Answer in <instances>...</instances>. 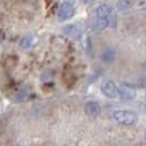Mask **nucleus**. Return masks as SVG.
<instances>
[{"label": "nucleus", "mask_w": 146, "mask_h": 146, "mask_svg": "<svg viewBox=\"0 0 146 146\" xmlns=\"http://www.w3.org/2000/svg\"><path fill=\"white\" fill-rule=\"evenodd\" d=\"M75 13V10L72 3L69 2H64L57 11V18L59 21H66L68 19H70Z\"/></svg>", "instance_id": "7ed1b4c3"}, {"label": "nucleus", "mask_w": 146, "mask_h": 146, "mask_svg": "<svg viewBox=\"0 0 146 146\" xmlns=\"http://www.w3.org/2000/svg\"><path fill=\"white\" fill-rule=\"evenodd\" d=\"M113 117L122 125H133L137 121V115L131 110H117L113 112Z\"/></svg>", "instance_id": "f257e3e1"}, {"label": "nucleus", "mask_w": 146, "mask_h": 146, "mask_svg": "<svg viewBox=\"0 0 146 146\" xmlns=\"http://www.w3.org/2000/svg\"><path fill=\"white\" fill-rule=\"evenodd\" d=\"M101 108H100V104L97 102V101H88L85 106V112L87 113L88 115L90 117H96L100 113Z\"/></svg>", "instance_id": "423d86ee"}, {"label": "nucleus", "mask_w": 146, "mask_h": 146, "mask_svg": "<svg viewBox=\"0 0 146 146\" xmlns=\"http://www.w3.org/2000/svg\"><path fill=\"white\" fill-rule=\"evenodd\" d=\"M96 15L98 18H102V19H107L109 22V25L111 27H115L117 23V17L114 15L112 8L109 5H100L96 10Z\"/></svg>", "instance_id": "f03ea898"}, {"label": "nucleus", "mask_w": 146, "mask_h": 146, "mask_svg": "<svg viewBox=\"0 0 146 146\" xmlns=\"http://www.w3.org/2000/svg\"><path fill=\"white\" fill-rule=\"evenodd\" d=\"M82 1H84L85 3H91V2L94 1V0H82Z\"/></svg>", "instance_id": "ddd939ff"}, {"label": "nucleus", "mask_w": 146, "mask_h": 146, "mask_svg": "<svg viewBox=\"0 0 146 146\" xmlns=\"http://www.w3.org/2000/svg\"><path fill=\"white\" fill-rule=\"evenodd\" d=\"M33 42H34V36L32 34H29V35H25L22 38L20 45H21L22 48H29L30 46L33 44Z\"/></svg>", "instance_id": "9b49d317"}, {"label": "nucleus", "mask_w": 146, "mask_h": 146, "mask_svg": "<svg viewBox=\"0 0 146 146\" xmlns=\"http://www.w3.org/2000/svg\"><path fill=\"white\" fill-rule=\"evenodd\" d=\"M108 25H109V22H108L107 19L97 18V19L94 20L92 23L90 24V30H91V31H95V32H99V31L104 30Z\"/></svg>", "instance_id": "0eeeda50"}, {"label": "nucleus", "mask_w": 146, "mask_h": 146, "mask_svg": "<svg viewBox=\"0 0 146 146\" xmlns=\"http://www.w3.org/2000/svg\"><path fill=\"white\" fill-rule=\"evenodd\" d=\"M117 95L120 96L121 99H123L124 101H130V100H133L135 98L136 91L130 85H121L117 88Z\"/></svg>", "instance_id": "20e7f679"}, {"label": "nucleus", "mask_w": 146, "mask_h": 146, "mask_svg": "<svg viewBox=\"0 0 146 146\" xmlns=\"http://www.w3.org/2000/svg\"><path fill=\"white\" fill-rule=\"evenodd\" d=\"M132 5H133V1L132 0H119L117 6V9L120 11H124L126 9L131 8Z\"/></svg>", "instance_id": "f8f14e48"}, {"label": "nucleus", "mask_w": 146, "mask_h": 146, "mask_svg": "<svg viewBox=\"0 0 146 146\" xmlns=\"http://www.w3.org/2000/svg\"><path fill=\"white\" fill-rule=\"evenodd\" d=\"M27 97H28V90L25 88H22L18 92H15V95L13 96V101L21 102V101H24L27 99Z\"/></svg>", "instance_id": "9d476101"}, {"label": "nucleus", "mask_w": 146, "mask_h": 146, "mask_svg": "<svg viewBox=\"0 0 146 146\" xmlns=\"http://www.w3.org/2000/svg\"><path fill=\"white\" fill-rule=\"evenodd\" d=\"M145 137H146V136H145Z\"/></svg>", "instance_id": "dca6fc26"}, {"label": "nucleus", "mask_w": 146, "mask_h": 146, "mask_svg": "<svg viewBox=\"0 0 146 146\" xmlns=\"http://www.w3.org/2000/svg\"><path fill=\"white\" fill-rule=\"evenodd\" d=\"M64 32H65V34H67V35H69V36L72 37H77L79 36V34H80L79 29L76 25H74V24L66 25L65 28H64Z\"/></svg>", "instance_id": "1a4fd4ad"}, {"label": "nucleus", "mask_w": 146, "mask_h": 146, "mask_svg": "<svg viewBox=\"0 0 146 146\" xmlns=\"http://www.w3.org/2000/svg\"><path fill=\"white\" fill-rule=\"evenodd\" d=\"M115 56H117V53L112 47H108V48L103 50V52L101 53V59L103 62H107V63L113 62L115 59Z\"/></svg>", "instance_id": "6e6552de"}, {"label": "nucleus", "mask_w": 146, "mask_h": 146, "mask_svg": "<svg viewBox=\"0 0 146 146\" xmlns=\"http://www.w3.org/2000/svg\"><path fill=\"white\" fill-rule=\"evenodd\" d=\"M143 109H144V111L146 112V102L144 103V106H143Z\"/></svg>", "instance_id": "4468645a"}, {"label": "nucleus", "mask_w": 146, "mask_h": 146, "mask_svg": "<svg viewBox=\"0 0 146 146\" xmlns=\"http://www.w3.org/2000/svg\"><path fill=\"white\" fill-rule=\"evenodd\" d=\"M101 91L104 96L109 98H114L117 95V87L112 80H106L101 85Z\"/></svg>", "instance_id": "39448f33"}, {"label": "nucleus", "mask_w": 146, "mask_h": 146, "mask_svg": "<svg viewBox=\"0 0 146 146\" xmlns=\"http://www.w3.org/2000/svg\"><path fill=\"white\" fill-rule=\"evenodd\" d=\"M144 67L146 68V60H145V63H144Z\"/></svg>", "instance_id": "2eb2a0df"}]
</instances>
